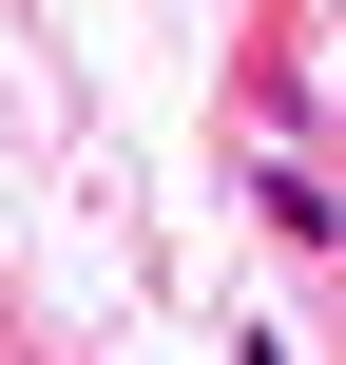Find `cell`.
Wrapping results in <instances>:
<instances>
[{
  "mask_svg": "<svg viewBox=\"0 0 346 365\" xmlns=\"http://www.w3.org/2000/svg\"><path fill=\"white\" fill-rule=\"evenodd\" d=\"M250 212H270V231H289V250H346V192H327V173H289V154H270V173H250Z\"/></svg>",
  "mask_w": 346,
  "mask_h": 365,
  "instance_id": "cell-1",
  "label": "cell"
}]
</instances>
